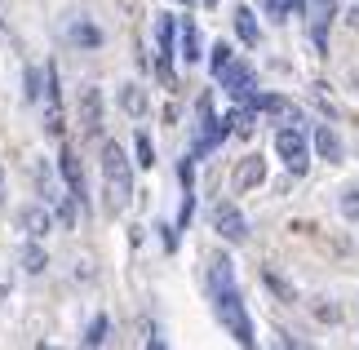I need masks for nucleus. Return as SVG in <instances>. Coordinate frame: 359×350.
Listing matches in <instances>:
<instances>
[{
  "label": "nucleus",
  "mask_w": 359,
  "mask_h": 350,
  "mask_svg": "<svg viewBox=\"0 0 359 350\" xmlns=\"http://www.w3.org/2000/svg\"><path fill=\"white\" fill-rule=\"evenodd\" d=\"M346 22H351V27H359V5H351V9H346Z\"/></svg>",
  "instance_id": "obj_25"
},
{
  "label": "nucleus",
  "mask_w": 359,
  "mask_h": 350,
  "mask_svg": "<svg viewBox=\"0 0 359 350\" xmlns=\"http://www.w3.org/2000/svg\"><path fill=\"white\" fill-rule=\"evenodd\" d=\"M213 311H217V319H222V328L236 337L240 346H253L257 337H253V319H248V311H244V297H240V288H226V292H213Z\"/></svg>",
  "instance_id": "obj_2"
},
{
  "label": "nucleus",
  "mask_w": 359,
  "mask_h": 350,
  "mask_svg": "<svg viewBox=\"0 0 359 350\" xmlns=\"http://www.w3.org/2000/svg\"><path fill=\"white\" fill-rule=\"evenodd\" d=\"M107 342V315H93V324L85 332V346H102Z\"/></svg>",
  "instance_id": "obj_22"
},
{
  "label": "nucleus",
  "mask_w": 359,
  "mask_h": 350,
  "mask_svg": "<svg viewBox=\"0 0 359 350\" xmlns=\"http://www.w3.org/2000/svg\"><path fill=\"white\" fill-rule=\"evenodd\" d=\"M133 147H137V164H142V169H156V147H151V137H147V133H137V137H133Z\"/></svg>",
  "instance_id": "obj_21"
},
{
  "label": "nucleus",
  "mask_w": 359,
  "mask_h": 350,
  "mask_svg": "<svg viewBox=\"0 0 359 350\" xmlns=\"http://www.w3.org/2000/svg\"><path fill=\"white\" fill-rule=\"evenodd\" d=\"M45 266H49V253L40 248V240H32V244L22 248V271H27V275H40Z\"/></svg>",
  "instance_id": "obj_18"
},
{
  "label": "nucleus",
  "mask_w": 359,
  "mask_h": 350,
  "mask_svg": "<svg viewBox=\"0 0 359 350\" xmlns=\"http://www.w3.org/2000/svg\"><path fill=\"white\" fill-rule=\"evenodd\" d=\"M177 49H182L187 62H200L204 58V53H200V32H196V22H191V18L177 22Z\"/></svg>",
  "instance_id": "obj_15"
},
{
  "label": "nucleus",
  "mask_w": 359,
  "mask_h": 350,
  "mask_svg": "<svg viewBox=\"0 0 359 350\" xmlns=\"http://www.w3.org/2000/svg\"><path fill=\"white\" fill-rule=\"evenodd\" d=\"M120 107H124V116L142 120V116H147V93L137 89V85H124V89H120Z\"/></svg>",
  "instance_id": "obj_17"
},
{
  "label": "nucleus",
  "mask_w": 359,
  "mask_h": 350,
  "mask_svg": "<svg viewBox=\"0 0 359 350\" xmlns=\"http://www.w3.org/2000/svg\"><path fill=\"white\" fill-rule=\"evenodd\" d=\"M266 284H271L275 292H280V297H293V288H288V284H284V279L275 275V271H266Z\"/></svg>",
  "instance_id": "obj_24"
},
{
  "label": "nucleus",
  "mask_w": 359,
  "mask_h": 350,
  "mask_svg": "<svg viewBox=\"0 0 359 350\" xmlns=\"http://www.w3.org/2000/svg\"><path fill=\"white\" fill-rule=\"evenodd\" d=\"M80 129H85V137L102 133V89L98 85L80 89Z\"/></svg>",
  "instance_id": "obj_8"
},
{
  "label": "nucleus",
  "mask_w": 359,
  "mask_h": 350,
  "mask_svg": "<svg viewBox=\"0 0 359 350\" xmlns=\"http://www.w3.org/2000/svg\"><path fill=\"white\" fill-rule=\"evenodd\" d=\"M231 58H236V49H231V45H226V40H217V45L209 49V67H213V76H217V72H222V67H226Z\"/></svg>",
  "instance_id": "obj_20"
},
{
  "label": "nucleus",
  "mask_w": 359,
  "mask_h": 350,
  "mask_svg": "<svg viewBox=\"0 0 359 350\" xmlns=\"http://www.w3.org/2000/svg\"><path fill=\"white\" fill-rule=\"evenodd\" d=\"M40 97V76H36V67H27V102H36Z\"/></svg>",
  "instance_id": "obj_23"
},
{
  "label": "nucleus",
  "mask_w": 359,
  "mask_h": 350,
  "mask_svg": "<svg viewBox=\"0 0 359 350\" xmlns=\"http://www.w3.org/2000/svg\"><path fill=\"white\" fill-rule=\"evenodd\" d=\"M200 5H204V9H213V5H217V0H200Z\"/></svg>",
  "instance_id": "obj_27"
},
{
  "label": "nucleus",
  "mask_w": 359,
  "mask_h": 350,
  "mask_svg": "<svg viewBox=\"0 0 359 350\" xmlns=\"http://www.w3.org/2000/svg\"><path fill=\"white\" fill-rule=\"evenodd\" d=\"M355 85H359V76H355Z\"/></svg>",
  "instance_id": "obj_29"
},
{
  "label": "nucleus",
  "mask_w": 359,
  "mask_h": 350,
  "mask_svg": "<svg viewBox=\"0 0 359 350\" xmlns=\"http://www.w3.org/2000/svg\"><path fill=\"white\" fill-rule=\"evenodd\" d=\"M18 227L27 231V240H45V235L53 231V213L45 204H27L22 213H18Z\"/></svg>",
  "instance_id": "obj_11"
},
{
  "label": "nucleus",
  "mask_w": 359,
  "mask_h": 350,
  "mask_svg": "<svg viewBox=\"0 0 359 350\" xmlns=\"http://www.w3.org/2000/svg\"><path fill=\"white\" fill-rule=\"evenodd\" d=\"M182 5H196V0H182Z\"/></svg>",
  "instance_id": "obj_28"
},
{
  "label": "nucleus",
  "mask_w": 359,
  "mask_h": 350,
  "mask_svg": "<svg viewBox=\"0 0 359 350\" xmlns=\"http://www.w3.org/2000/svg\"><path fill=\"white\" fill-rule=\"evenodd\" d=\"M337 208H341V217H346V222H359V187H351V191H341V200H337Z\"/></svg>",
  "instance_id": "obj_19"
},
{
  "label": "nucleus",
  "mask_w": 359,
  "mask_h": 350,
  "mask_svg": "<svg viewBox=\"0 0 359 350\" xmlns=\"http://www.w3.org/2000/svg\"><path fill=\"white\" fill-rule=\"evenodd\" d=\"M236 36H240V45H248V49H257V40H262L257 13L248 9V5H240V9H236Z\"/></svg>",
  "instance_id": "obj_14"
},
{
  "label": "nucleus",
  "mask_w": 359,
  "mask_h": 350,
  "mask_svg": "<svg viewBox=\"0 0 359 350\" xmlns=\"http://www.w3.org/2000/svg\"><path fill=\"white\" fill-rule=\"evenodd\" d=\"M67 36H72V45H80V49H98L102 45V32L93 22H85V18L72 22V32H67Z\"/></svg>",
  "instance_id": "obj_16"
},
{
  "label": "nucleus",
  "mask_w": 359,
  "mask_h": 350,
  "mask_svg": "<svg viewBox=\"0 0 359 350\" xmlns=\"http://www.w3.org/2000/svg\"><path fill=\"white\" fill-rule=\"evenodd\" d=\"M226 288H236V266L226 253H217L209 262V292H226Z\"/></svg>",
  "instance_id": "obj_13"
},
{
  "label": "nucleus",
  "mask_w": 359,
  "mask_h": 350,
  "mask_svg": "<svg viewBox=\"0 0 359 350\" xmlns=\"http://www.w3.org/2000/svg\"><path fill=\"white\" fill-rule=\"evenodd\" d=\"M275 151H280V160H284V169L302 177L311 169V142H306V133L297 129V124H284L280 133H275Z\"/></svg>",
  "instance_id": "obj_3"
},
{
  "label": "nucleus",
  "mask_w": 359,
  "mask_h": 350,
  "mask_svg": "<svg viewBox=\"0 0 359 350\" xmlns=\"http://www.w3.org/2000/svg\"><path fill=\"white\" fill-rule=\"evenodd\" d=\"M262 182H266V160H262V156H244L236 164V173H231V191L244 195V191H257Z\"/></svg>",
  "instance_id": "obj_9"
},
{
  "label": "nucleus",
  "mask_w": 359,
  "mask_h": 350,
  "mask_svg": "<svg viewBox=\"0 0 359 350\" xmlns=\"http://www.w3.org/2000/svg\"><path fill=\"white\" fill-rule=\"evenodd\" d=\"M213 231L222 235L226 244H244L248 240V217L240 213L236 204H217L213 208Z\"/></svg>",
  "instance_id": "obj_6"
},
{
  "label": "nucleus",
  "mask_w": 359,
  "mask_h": 350,
  "mask_svg": "<svg viewBox=\"0 0 359 350\" xmlns=\"http://www.w3.org/2000/svg\"><path fill=\"white\" fill-rule=\"evenodd\" d=\"M311 147H315V156L328 160V164H337L341 156H346V151H341V137H337L333 124H315V129H311Z\"/></svg>",
  "instance_id": "obj_10"
},
{
  "label": "nucleus",
  "mask_w": 359,
  "mask_h": 350,
  "mask_svg": "<svg viewBox=\"0 0 359 350\" xmlns=\"http://www.w3.org/2000/svg\"><path fill=\"white\" fill-rule=\"evenodd\" d=\"M0 213H5V169H0Z\"/></svg>",
  "instance_id": "obj_26"
},
{
  "label": "nucleus",
  "mask_w": 359,
  "mask_h": 350,
  "mask_svg": "<svg viewBox=\"0 0 359 350\" xmlns=\"http://www.w3.org/2000/svg\"><path fill=\"white\" fill-rule=\"evenodd\" d=\"M58 169H62V182H67V195H72L76 204H85V173H80V160H76V151H67V147H62V156H58Z\"/></svg>",
  "instance_id": "obj_12"
},
{
  "label": "nucleus",
  "mask_w": 359,
  "mask_h": 350,
  "mask_svg": "<svg viewBox=\"0 0 359 350\" xmlns=\"http://www.w3.org/2000/svg\"><path fill=\"white\" fill-rule=\"evenodd\" d=\"M217 80H222V89L236 97V102H248V97H253V67H248V62L231 58L222 72H217Z\"/></svg>",
  "instance_id": "obj_7"
},
{
  "label": "nucleus",
  "mask_w": 359,
  "mask_h": 350,
  "mask_svg": "<svg viewBox=\"0 0 359 350\" xmlns=\"http://www.w3.org/2000/svg\"><path fill=\"white\" fill-rule=\"evenodd\" d=\"M45 129L49 137H62V85H58V67H45Z\"/></svg>",
  "instance_id": "obj_5"
},
{
  "label": "nucleus",
  "mask_w": 359,
  "mask_h": 350,
  "mask_svg": "<svg viewBox=\"0 0 359 350\" xmlns=\"http://www.w3.org/2000/svg\"><path fill=\"white\" fill-rule=\"evenodd\" d=\"M102 187H107V208L124 213L133 200V160L124 156L120 142H102Z\"/></svg>",
  "instance_id": "obj_1"
},
{
  "label": "nucleus",
  "mask_w": 359,
  "mask_h": 350,
  "mask_svg": "<svg viewBox=\"0 0 359 350\" xmlns=\"http://www.w3.org/2000/svg\"><path fill=\"white\" fill-rule=\"evenodd\" d=\"M177 45V18L173 13H160L156 18V49H160V80H169L173 85V49Z\"/></svg>",
  "instance_id": "obj_4"
}]
</instances>
